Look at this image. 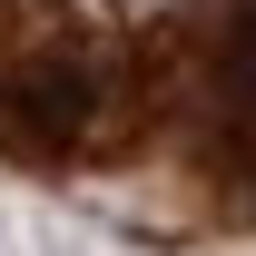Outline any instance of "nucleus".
I'll return each instance as SVG.
<instances>
[{
  "instance_id": "1",
  "label": "nucleus",
  "mask_w": 256,
  "mask_h": 256,
  "mask_svg": "<svg viewBox=\"0 0 256 256\" xmlns=\"http://www.w3.org/2000/svg\"><path fill=\"white\" fill-rule=\"evenodd\" d=\"M0 158L168 168L188 217L256 236V0H0Z\"/></svg>"
}]
</instances>
